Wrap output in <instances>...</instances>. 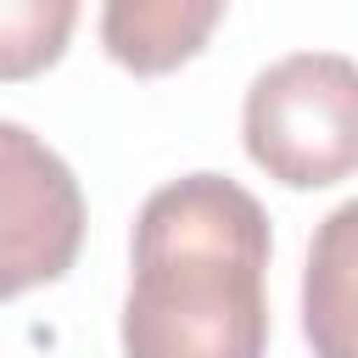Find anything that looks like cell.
Instances as JSON below:
<instances>
[{
    "label": "cell",
    "instance_id": "obj_1",
    "mask_svg": "<svg viewBox=\"0 0 358 358\" xmlns=\"http://www.w3.org/2000/svg\"><path fill=\"white\" fill-rule=\"evenodd\" d=\"M268 213L224 173H185L134 218L123 358H263Z\"/></svg>",
    "mask_w": 358,
    "mask_h": 358
},
{
    "label": "cell",
    "instance_id": "obj_2",
    "mask_svg": "<svg viewBox=\"0 0 358 358\" xmlns=\"http://www.w3.org/2000/svg\"><path fill=\"white\" fill-rule=\"evenodd\" d=\"M246 157L291 185L324 190L358 173V62L336 50H296L263 67L241 106Z\"/></svg>",
    "mask_w": 358,
    "mask_h": 358
},
{
    "label": "cell",
    "instance_id": "obj_3",
    "mask_svg": "<svg viewBox=\"0 0 358 358\" xmlns=\"http://www.w3.org/2000/svg\"><path fill=\"white\" fill-rule=\"evenodd\" d=\"M84 246V196L73 168L22 123L0 117V302L50 285Z\"/></svg>",
    "mask_w": 358,
    "mask_h": 358
},
{
    "label": "cell",
    "instance_id": "obj_4",
    "mask_svg": "<svg viewBox=\"0 0 358 358\" xmlns=\"http://www.w3.org/2000/svg\"><path fill=\"white\" fill-rule=\"evenodd\" d=\"M229 0H101V45L134 78H162L201 56Z\"/></svg>",
    "mask_w": 358,
    "mask_h": 358
},
{
    "label": "cell",
    "instance_id": "obj_5",
    "mask_svg": "<svg viewBox=\"0 0 358 358\" xmlns=\"http://www.w3.org/2000/svg\"><path fill=\"white\" fill-rule=\"evenodd\" d=\"M302 330L313 358H358V196L313 229L302 268Z\"/></svg>",
    "mask_w": 358,
    "mask_h": 358
},
{
    "label": "cell",
    "instance_id": "obj_6",
    "mask_svg": "<svg viewBox=\"0 0 358 358\" xmlns=\"http://www.w3.org/2000/svg\"><path fill=\"white\" fill-rule=\"evenodd\" d=\"M78 0H0V84L39 78L62 62Z\"/></svg>",
    "mask_w": 358,
    "mask_h": 358
}]
</instances>
